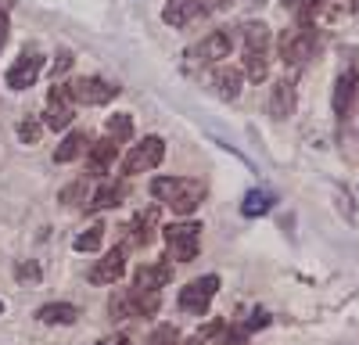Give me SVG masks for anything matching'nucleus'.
<instances>
[{
    "instance_id": "f257e3e1",
    "label": "nucleus",
    "mask_w": 359,
    "mask_h": 345,
    "mask_svg": "<svg viewBox=\"0 0 359 345\" xmlns=\"http://www.w3.org/2000/svg\"><path fill=\"white\" fill-rule=\"evenodd\" d=\"M151 198L172 209V216H194L201 198H205V184L194 177H155L151 180Z\"/></svg>"
},
{
    "instance_id": "f03ea898",
    "label": "nucleus",
    "mask_w": 359,
    "mask_h": 345,
    "mask_svg": "<svg viewBox=\"0 0 359 345\" xmlns=\"http://www.w3.org/2000/svg\"><path fill=\"white\" fill-rule=\"evenodd\" d=\"M162 238H165V248H169V259L176 263H194L198 252H201V223L184 216V219H172L162 226Z\"/></svg>"
},
{
    "instance_id": "7ed1b4c3",
    "label": "nucleus",
    "mask_w": 359,
    "mask_h": 345,
    "mask_svg": "<svg viewBox=\"0 0 359 345\" xmlns=\"http://www.w3.org/2000/svg\"><path fill=\"white\" fill-rule=\"evenodd\" d=\"M313 50H316V29H313V22H298V25H291L287 33L280 36V62L287 69L306 65L313 58Z\"/></svg>"
},
{
    "instance_id": "20e7f679",
    "label": "nucleus",
    "mask_w": 359,
    "mask_h": 345,
    "mask_svg": "<svg viewBox=\"0 0 359 345\" xmlns=\"http://www.w3.org/2000/svg\"><path fill=\"white\" fill-rule=\"evenodd\" d=\"M76 119V97H72V83H57L47 94V111H43V126L47 130H69Z\"/></svg>"
},
{
    "instance_id": "39448f33",
    "label": "nucleus",
    "mask_w": 359,
    "mask_h": 345,
    "mask_svg": "<svg viewBox=\"0 0 359 345\" xmlns=\"http://www.w3.org/2000/svg\"><path fill=\"white\" fill-rule=\"evenodd\" d=\"M162 158H165V140L162 137H144L140 144H133L130 148V155L123 158V177H137V172H151V169H158L162 165Z\"/></svg>"
},
{
    "instance_id": "423d86ee",
    "label": "nucleus",
    "mask_w": 359,
    "mask_h": 345,
    "mask_svg": "<svg viewBox=\"0 0 359 345\" xmlns=\"http://www.w3.org/2000/svg\"><path fill=\"white\" fill-rule=\"evenodd\" d=\"M216 292H219V277H216V273H205V277H194L187 288H180L176 302H180V309H184V313L201 316V313H208Z\"/></svg>"
},
{
    "instance_id": "0eeeda50",
    "label": "nucleus",
    "mask_w": 359,
    "mask_h": 345,
    "mask_svg": "<svg viewBox=\"0 0 359 345\" xmlns=\"http://www.w3.org/2000/svg\"><path fill=\"white\" fill-rule=\"evenodd\" d=\"M118 90H123V86L104 79V76H79V79H72V97H76V104H86V108H101V104L115 101Z\"/></svg>"
},
{
    "instance_id": "6e6552de",
    "label": "nucleus",
    "mask_w": 359,
    "mask_h": 345,
    "mask_svg": "<svg viewBox=\"0 0 359 345\" xmlns=\"http://www.w3.org/2000/svg\"><path fill=\"white\" fill-rule=\"evenodd\" d=\"M40 72H43V54L40 50H22L15 62L8 65L4 83L11 86V90H29V86L40 79Z\"/></svg>"
},
{
    "instance_id": "1a4fd4ad",
    "label": "nucleus",
    "mask_w": 359,
    "mask_h": 345,
    "mask_svg": "<svg viewBox=\"0 0 359 345\" xmlns=\"http://www.w3.org/2000/svg\"><path fill=\"white\" fill-rule=\"evenodd\" d=\"M230 50H233V36L226 33V29H216V33H208L201 43H194L187 50V58L194 65H216V62H223V58H230Z\"/></svg>"
},
{
    "instance_id": "9d476101",
    "label": "nucleus",
    "mask_w": 359,
    "mask_h": 345,
    "mask_svg": "<svg viewBox=\"0 0 359 345\" xmlns=\"http://www.w3.org/2000/svg\"><path fill=\"white\" fill-rule=\"evenodd\" d=\"M126 277V245L104 252L94 266H90V284H118Z\"/></svg>"
},
{
    "instance_id": "9b49d317",
    "label": "nucleus",
    "mask_w": 359,
    "mask_h": 345,
    "mask_svg": "<svg viewBox=\"0 0 359 345\" xmlns=\"http://www.w3.org/2000/svg\"><path fill=\"white\" fill-rule=\"evenodd\" d=\"M115 158H118V140H111V137L94 140L86 148V172L90 177H108L115 169Z\"/></svg>"
},
{
    "instance_id": "f8f14e48",
    "label": "nucleus",
    "mask_w": 359,
    "mask_h": 345,
    "mask_svg": "<svg viewBox=\"0 0 359 345\" xmlns=\"http://www.w3.org/2000/svg\"><path fill=\"white\" fill-rule=\"evenodd\" d=\"M208 11L205 0H169V4L162 8V22L172 25V29H187L194 18H201Z\"/></svg>"
},
{
    "instance_id": "ddd939ff",
    "label": "nucleus",
    "mask_w": 359,
    "mask_h": 345,
    "mask_svg": "<svg viewBox=\"0 0 359 345\" xmlns=\"http://www.w3.org/2000/svg\"><path fill=\"white\" fill-rule=\"evenodd\" d=\"M355 90H359V72L348 65V69L338 76V83H334V101H331V108H334L338 119H345V115L352 111V104H355Z\"/></svg>"
},
{
    "instance_id": "4468645a",
    "label": "nucleus",
    "mask_w": 359,
    "mask_h": 345,
    "mask_svg": "<svg viewBox=\"0 0 359 345\" xmlns=\"http://www.w3.org/2000/svg\"><path fill=\"white\" fill-rule=\"evenodd\" d=\"M155 226H158V212H155V209L137 212V216L130 219V226H126V245H133V248H147V245L155 241Z\"/></svg>"
},
{
    "instance_id": "2eb2a0df",
    "label": "nucleus",
    "mask_w": 359,
    "mask_h": 345,
    "mask_svg": "<svg viewBox=\"0 0 359 345\" xmlns=\"http://www.w3.org/2000/svg\"><path fill=\"white\" fill-rule=\"evenodd\" d=\"M294 104H298V94H294L291 79H277L273 86H269V115H273V119H287V115H294Z\"/></svg>"
},
{
    "instance_id": "dca6fc26",
    "label": "nucleus",
    "mask_w": 359,
    "mask_h": 345,
    "mask_svg": "<svg viewBox=\"0 0 359 345\" xmlns=\"http://www.w3.org/2000/svg\"><path fill=\"white\" fill-rule=\"evenodd\" d=\"M169 280H172V259L144 263V266H137V273H133V284H137V288H155V292H162Z\"/></svg>"
},
{
    "instance_id": "f3484780",
    "label": "nucleus",
    "mask_w": 359,
    "mask_h": 345,
    "mask_svg": "<svg viewBox=\"0 0 359 345\" xmlns=\"http://www.w3.org/2000/svg\"><path fill=\"white\" fill-rule=\"evenodd\" d=\"M90 144H94V137H90V130H69V133H65V140L57 144V151H54V162H57V165H69V162L83 158Z\"/></svg>"
},
{
    "instance_id": "a211bd4d",
    "label": "nucleus",
    "mask_w": 359,
    "mask_h": 345,
    "mask_svg": "<svg viewBox=\"0 0 359 345\" xmlns=\"http://www.w3.org/2000/svg\"><path fill=\"white\" fill-rule=\"evenodd\" d=\"M130 295V313L140 316V320H151V316L162 309V292H155V288H126Z\"/></svg>"
},
{
    "instance_id": "6ab92c4d",
    "label": "nucleus",
    "mask_w": 359,
    "mask_h": 345,
    "mask_svg": "<svg viewBox=\"0 0 359 345\" xmlns=\"http://www.w3.org/2000/svg\"><path fill=\"white\" fill-rule=\"evenodd\" d=\"M130 194V187L123 184V180H108V184H101L94 194H90V201H86V209L90 212H101V209H115V205H123V198Z\"/></svg>"
},
{
    "instance_id": "aec40b11",
    "label": "nucleus",
    "mask_w": 359,
    "mask_h": 345,
    "mask_svg": "<svg viewBox=\"0 0 359 345\" xmlns=\"http://www.w3.org/2000/svg\"><path fill=\"white\" fill-rule=\"evenodd\" d=\"M36 320L40 324H57V327H69V324H76L79 320V306H72V302H47V306H40L36 309Z\"/></svg>"
},
{
    "instance_id": "412c9836",
    "label": "nucleus",
    "mask_w": 359,
    "mask_h": 345,
    "mask_svg": "<svg viewBox=\"0 0 359 345\" xmlns=\"http://www.w3.org/2000/svg\"><path fill=\"white\" fill-rule=\"evenodd\" d=\"M273 205H277L273 191L255 187V191H248L245 201H241V216H245V219H259V216H266V212H273Z\"/></svg>"
},
{
    "instance_id": "4be33fe9",
    "label": "nucleus",
    "mask_w": 359,
    "mask_h": 345,
    "mask_svg": "<svg viewBox=\"0 0 359 345\" xmlns=\"http://www.w3.org/2000/svg\"><path fill=\"white\" fill-rule=\"evenodd\" d=\"M241 83H245V72L241 69H230V65L216 69V76H212V86H216V94L223 101H233L237 94H241Z\"/></svg>"
},
{
    "instance_id": "5701e85b",
    "label": "nucleus",
    "mask_w": 359,
    "mask_h": 345,
    "mask_svg": "<svg viewBox=\"0 0 359 345\" xmlns=\"http://www.w3.org/2000/svg\"><path fill=\"white\" fill-rule=\"evenodd\" d=\"M245 76L252 83H262L269 76V50H255V47H245Z\"/></svg>"
},
{
    "instance_id": "b1692460",
    "label": "nucleus",
    "mask_w": 359,
    "mask_h": 345,
    "mask_svg": "<svg viewBox=\"0 0 359 345\" xmlns=\"http://www.w3.org/2000/svg\"><path fill=\"white\" fill-rule=\"evenodd\" d=\"M104 133H108L111 140H118V144L133 140V115H130V111H115V115H108Z\"/></svg>"
},
{
    "instance_id": "393cba45",
    "label": "nucleus",
    "mask_w": 359,
    "mask_h": 345,
    "mask_svg": "<svg viewBox=\"0 0 359 345\" xmlns=\"http://www.w3.org/2000/svg\"><path fill=\"white\" fill-rule=\"evenodd\" d=\"M101 241H104V226H101V223H94V226H86L83 234H76L72 248H76V252H97V248H101Z\"/></svg>"
},
{
    "instance_id": "a878e982",
    "label": "nucleus",
    "mask_w": 359,
    "mask_h": 345,
    "mask_svg": "<svg viewBox=\"0 0 359 345\" xmlns=\"http://www.w3.org/2000/svg\"><path fill=\"white\" fill-rule=\"evenodd\" d=\"M108 313H111V320H130V295H126V288H118V292H111L108 299Z\"/></svg>"
},
{
    "instance_id": "bb28decb",
    "label": "nucleus",
    "mask_w": 359,
    "mask_h": 345,
    "mask_svg": "<svg viewBox=\"0 0 359 345\" xmlns=\"http://www.w3.org/2000/svg\"><path fill=\"white\" fill-rule=\"evenodd\" d=\"M57 201H65V205H86V177L69 184L62 194H57Z\"/></svg>"
},
{
    "instance_id": "cd10ccee",
    "label": "nucleus",
    "mask_w": 359,
    "mask_h": 345,
    "mask_svg": "<svg viewBox=\"0 0 359 345\" xmlns=\"http://www.w3.org/2000/svg\"><path fill=\"white\" fill-rule=\"evenodd\" d=\"M223 320H212V324H205V327H198L194 334H191V345H208V341H216L219 334H223Z\"/></svg>"
},
{
    "instance_id": "c85d7f7f",
    "label": "nucleus",
    "mask_w": 359,
    "mask_h": 345,
    "mask_svg": "<svg viewBox=\"0 0 359 345\" xmlns=\"http://www.w3.org/2000/svg\"><path fill=\"white\" fill-rule=\"evenodd\" d=\"M40 133H43V119H22L18 123V140L22 144H36Z\"/></svg>"
},
{
    "instance_id": "c756f323",
    "label": "nucleus",
    "mask_w": 359,
    "mask_h": 345,
    "mask_svg": "<svg viewBox=\"0 0 359 345\" xmlns=\"http://www.w3.org/2000/svg\"><path fill=\"white\" fill-rule=\"evenodd\" d=\"M147 345H180V331L172 324H158L151 331V338H147Z\"/></svg>"
},
{
    "instance_id": "7c9ffc66",
    "label": "nucleus",
    "mask_w": 359,
    "mask_h": 345,
    "mask_svg": "<svg viewBox=\"0 0 359 345\" xmlns=\"http://www.w3.org/2000/svg\"><path fill=\"white\" fill-rule=\"evenodd\" d=\"M327 8V0H298V22H316V15Z\"/></svg>"
},
{
    "instance_id": "2f4dec72",
    "label": "nucleus",
    "mask_w": 359,
    "mask_h": 345,
    "mask_svg": "<svg viewBox=\"0 0 359 345\" xmlns=\"http://www.w3.org/2000/svg\"><path fill=\"white\" fill-rule=\"evenodd\" d=\"M69 69H72V50H62V54L54 58V65H50V76L57 79V76H62V72H69Z\"/></svg>"
},
{
    "instance_id": "473e14b6",
    "label": "nucleus",
    "mask_w": 359,
    "mask_h": 345,
    "mask_svg": "<svg viewBox=\"0 0 359 345\" xmlns=\"http://www.w3.org/2000/svg\"><path fill=\"white\" fill-rule=\"evenodd\" d=\"M15 277L18 280H40V266L36 263H18L15 266Z\"/></svg>"
},
{
    "instance_id": "72a5a7b5",
    "label": "nucleus",
    "mask_w": 359,
    "mask_h": 345,
    "mask_svg": "<svg viewBox=\"0 0 359 345\" xmlns=\"http://www.w3.org/2000/svg\"><path fill=\"white\" fill-rule=\"evenodd\" d=\"M266 324H269V313H266V309H255V313H252V320H248L245 327L255 331V327H266Z\"/></svg>"
},
{
    "instance_id": "f704fd0d",
    "label": "nucleus",
    "mask_w": 359,
    "mask_h": 345,
    "mask_svg": "<svg viewBox=\"0 0 359 345\" xmlns=\"http://www.w3.org/2000/svg\"><path fill=\"white\" fill-rule=\"evenodd\" d=\"M8 29H11V22H8V11L0 8V47L8 43Z\"/></svg>"
},
{
    "instance_id": "c9c22d12",
    "label": "nucleus",
    "mask_w": 359,
    "mask_h": 345,
    "mask_svg": "<svg viewBox=\"0 0 359 345\" xmlns=\"http://www.w3.org/2000/svg\"><path fill=\"white\" fill-rule=\"evenodd\" d=\"M97 345H130V334H104Z\"/></svg>"
},
{
    "instance_id": "e433bc0d",
    "label": "nucleus",
    "mask_w": 359,
    "mask_h": 345,
    "mask_svg": "<svg viewBox=\"0 0 359 345\" xmlns=\"http://www.w3.org/2000/svg\"><path fill=\"white\" fill-rule=\"evenodd\" d=\"M284 8H298V0H284Z\"/></svg>"
},
{
    "instance_id": "4c0bfd02",
    "label": "nucleus",
    "mask_w": 359,
    "mask_h": 345,
    "mask_svg": "<svg viewBox=\"0 0 359 345\" xmlns=\"http://www.w3.org/2000/svg\"><path fill=\"white\" fill-rule=\"evenodd\" d=\"M0 316H4V302H0Z\"/></svg>"
}]
</instances>
